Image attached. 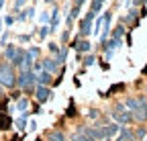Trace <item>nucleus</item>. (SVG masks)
I'll list each match as a JSON object with an SVG mask.
<instances>
[{
	"label": "nucleus",
	"instance_id": "f3484780",
	"mask_svg": "<svg viewBox=\"0 0 147 141\" xmlns=\"http://www.w3.org/2000/svg\"><path fill=\"white\" fill-rule=\"evenodd\" d=\"M47 51H49V55H51V57H57V55H59V51H61V45H59V43H55V41H51V43H47Z\"/></svg>",
	"mask_w": 147,
	"mask_h": 141
},
{
	"label": "nucleus",
	"instance_id": "dca6fc26",
	"mask_svg": "<svg viewBox=\"0 0 147 141\" xmlns=\"http://www.w3.org/2000/svg\"><path fill=\"white\" fill-rule=\"evenodd\" d=\"M12 127V119L8 115H0V131H8Z\"/></svg>",
	"mask_w": 147,
	"mask_h": 141
},
{
	"label": "nucleus",
	"instance_id": "f257e3e1",
	"mask_svg": "<svg viewBox=\"0 0 147 141\" xmlns=\"http://www.w3.org/2000/svg\"><path fill=\"white\" fill-rule=\"evenodd\" d=\"M0 86L14 88L16 86V69L8 61H0Z\"/></svg>",
	"mask_w": 147,
	"mask_h": 141
},
{
	"label": "nucleus",
	"instance_id": "a211bd4d",
	"mask_svg": "<svg viewBox=\"0 0 147 141\" xmlns=\"http://www.w3.org/2000/svg\"><path fill=\"white\" fill-rule=\"evenodd\" d=\"M102 6H104V2H100V0H92V4H90V12H94V14L98 16V12L102 10Z\"/></svg>",
	"mask_w": 147,
	"mask_h": 141
},
{
	"label": "nucleus",
	"instance_id": "ddd939ff",
	"mask_svg": "<svg viewBox=\"0 0 147 141\" xmlns=\"http://www.w3.org/2000/svg\"><path fill=\"white\" fill-rule=\"evenodd\" d=\"M57 25H59V10L57 8H53L51 10V16H49V23H47V27L51 29V33L57 29Z\"/></svg>",
	"mask_w": 147,
	"mask_h": 141
},
{
	"label": "nucleus",
	"instance_id": "6e6552de",
	"mask_svg": "<svg viewBox=\"0 0 147 141\" xmlns=\"http://www.w3.org/2000/svg\"><path fill=\"white\" fill-rule=\"evenodd\" d=\"M16 53H18V45H14V43H6V47H4V61H12L14 57H16Z\"/></svg>",
	"mask_w": 147,
	"mask_h": 141
},
{
	"label": "nucleus",
	"instance_id": "473e14b6",
	"mask_svg": "<svg viewBox=\"0 0 147 141\" xmlns=\"http://www.w3.org/2000/svg\"><path fill=\"white\" fill-rule=\"evenodd\" d=\"M67 39H69V29L61 33V41H67Z\"/></svg>",
	"mask_w": 147,
	"mask_h": 141
},
{
	"label": "nucleus",
	"instance_id": "aec40b11",
	"mask_svg": "<svg viewBox=\"0 0 147 141\" xmlns=\"http://www.w3.org/2000/svg\"><path fill=\"white\" fill-rule=\"evenodd\" d=\"M65 57H67V47H61V51H59V55L55 57V59L59 61V65H63V63H65Z\"/></svg>",
	"mask_w": 147,
	"mask_h": 141
},
{
	"label": "nucleus",
	"instance_id": "72a5a7b5",
	"mask_svg": "<svg viewBox=\"0 0 147 141\" xmlns=\"http://www.w3.org/2000/svg\"><path fill=\"white\" fill-rule=\"evenodd\" d=\"M10 98H12V100H18V98H21V90H16V92H12V94H10Z\"/></svg>",
	"mask_w": 147,
	"mask_h": 141
},
{
	"label": "nucleus",
	"instance_id": "412c9836",
	"mask_svg": "<svg viewBox=\"0 0 147 141\" xmlns=\"http://www.w3.org/2000/svg\"><path fill=\"white\" fill-rule=\"evenodd\" d=\"M37 33H39V37H41V39H47V37H49V33H51V29H49L47 25H43V27H41L39 31H37Z\"/></svg>",
	"mask_w": 147,
	"mask_h": 141
},
{
	"label": "nucleus",
	"instance_id": "a878e982",
	"mask_svg": "<svg viewBox=\"0 0 147 141\" xmlns=\"http://www.w3.org/2000/svg\"><path fill=\"white\" fill-rule=\"evenodd\" d=\"M135 133V139H141V137H145L147 135V129L145 127H141V129H137V131H133Z\"/></svg>",
	"mask_w": 147,
	"mask_h": 141
},
{
	"label": "nucleus",
	"instance_id": "c03bdc74",
	"mask_svg": "<svg viewBox=\"0 0 147 141\" xmlns=\"http://www.w3.org/2000/svg\"><path fill=\"white\" fill-rule=\"evenodd\" d=\"M125 2H129V0H125Z\"/></svg>",
	"mask_w": 147,
	"mask_h": 141
},
{
	"label": "nucleus",
	"instance_id": "58836bf2",
	"mask_svg": "<svg viewBox=\"0 0 147 141\" xmlns=\"http://www.w3.org/2000/svg\"><path fill=\"white\" fill-rule=\"evenodd\" d=\"M115 141H123V139H121V137H117V139H115Z\"/></svg>",
	"mask_w": 147,
	"mask_h": 141
},
{
	"label": "nucleus",
	"instance_id": "9d476101",
	"mask_svg": "<svg viewBox=\"0 0 147 141\" xmlns=\"http://www.w3.org/2000/svg\"><path fill=\"white\" fill-rule=\"evenodd\" d=\"M125 33H127V27L121 23V25H117L115 29H110V39H117V41H123V37H125Z\"/></svg>",
	"mask_w": 147,
	"mask_h": 141
},
{
	"label": "nucleus",
	"instance_id": "2eb2a0df",
	"mask_svg": "<svg viewBox=\"0 0 147 141\" xmlns=\"http://www.w3.org/2000/svg\"><path fill=\"white\" fill-rule=\"evenodd\" d=\"M29 100L25 98V96H21V98H18L16 100V111H21V115H25V117H29Z\"/></svg>",
	"mask_w": 147,
	"mask_h": 141
},
{
	"label": "nucleus",
	"instance_id": "9b49d317",
	"mask_svg": "<svg viewBox=\"0 0 147 141\" xmlns=\"http://www.w3.org/2000/svg\"><path fill=\"white\" fill-rule=\"evenodd\" d=\"M47 141H67V135L59 129H51L47 133Z\"/></svg>",
	"mask_w": 147,
	"mask_h": 141
},
{
	"label": "nucleus",
	"instance_id": "7ed1b4c3",
	"mask_svg": "<svg viewBox=\"0 0 147 141\" xmlns=\"http://www.w3.org/2000/svg\"><path fill=\"white\" fill-rule=\"evenodd\" d=\"M16 86L18 90H35L37 86V74L33 69H23L16 74Z\"/></svg>",
	"mask_w": 147,
	"mask_h": 141
},
{
	"label": "nucleus",
	"instance_id": "2f4dec72",
	"mask_svg": "<svg viewBox=\"0 0 147 141\" xmlns=\"http://www.w3.org/2000/svg\"><path fill=\"white\" fill-rule=\"evenodd\" d=\"M41 23H49V12H43L41 14Z\"/></svg>",
	"mask_w": 147,
	"mask_h": 141
},
{
	"label": "nucleus",
	"instance_id": "4be33fe9",
	"mask_svg": "<svg viewBox=\"0 0 147 141\" xmlns=\"http://www.w3.org/2000/svg\"><path fill=\"white\" fill-rule=\"evenodd\" d=\"M27 2H29V0H14V10H16V12L23 10V8L27 6Z\"/></svg>",
	"mask_w": 147,
	"mask_h": 141
},
{
	"label": "nucleus",
	"instance_id": "5701e85b",
	"mask_svg": "<svg viewBox=\"0 0 147 141\" xmlns=\"http://www.w3.org/2000/svg\"><path fill=\"white\" fill-rule=\"evenodd\" d=\"M2 23H4L6 27H12V25L16 23V19H14V16H12V14H6V16H4V19H2Z\"/></svg>",
	"mask_w": 147,
	"mask_h": 141
},
{
	"label": "nucleus",
	"instance_id": "bb28decb",
	"mask_svg": "<svg viewBox=\"0 0 147 141\" xmlns=\"http://www.w3.org/2000/svg\"><path fill=\"white\" fill-rule=\"evenodd\" d=\"M147 4V0H133V8H143Z\"/></svg>",
	"mask_w": 147,
	"mask_h": 141
},
{
	"label": "nucleus",
	"instance_id": "a19ab883",
	"mask_svg": "<svg viewBox=\"0 0 147 141\" xmlns=\"http://www.w3.org/2000/svg\"><path fill=\"white\" fill-rule=\"evenodd\" d=\"M45 2H47V4H49V2H51V0H45Z\"/></svg>",
	"mask_w": 147,
	"mask_h": 141
},
{
	"label": "nucleus",
	"instance_id": "20e7f679",
	"mask_svg": "<svg viewBox=\"0 0 147 141\" xmlns=\"http://www.w3.org/2000/svg\"><path fill=\"white\" fill-rule=\"evenodd\" d=\"M35 98L39 104L47 102L49 98H53V92H51V88L49 86H35Z\"/></svg>",
	"mask_w": 147,
	"mask_h": 141
},
{
	"label": "nucleus",
	"instance_id": "37998d69",
	"mask_svg": "<svg viewBox=\"0 0 147 141\" xmlns=\"http://www.w3.org/2000/svg\"><path fill=\"white\" fill-rule=\"evenodd\" d=\"M100 2H106V0H100Z\"/></svg>",
	"mask_w": 147,
	"mask_h": 141
},
{
	"label": "nucleus",
	"instance_id": "c85d7f7f",
	"mask_svg": "<svg viewBox=\"0 0 147 141\" xmlns=\"http://www.w3.org/2000/svg\"><path fill=\"white\" fill-rule=\"evenodd\" d=\"M25 10H27V16H29V19H31V16H35V6H27Z\"/></svg>",
	"mask_w": 147,
	"mask_h": 141
},
{
	"label": "nucleus",
	"instance_id": "4468645a",
	"mask_svg": "<svg viewBox=\"0 0 147 141\" xmlns=\"http://www.w3.org/2000/svg\"><path fill=\"white\" fill-rule=\"evenodd\" d=\"M117 137H121L123 141H131V139H135V133H133L131 127H121V131H119Z\"/></svg>",
	"mask_w": 147,
	"mask_h": 141
},
{
	"label": "nucleus",
	"instance_id": "ea45409f",
	"mask_svg": "<svg viewBox=\"0 0 147 141\" xmlns=\"http://www.w3.org/2000/svg\"><path fill=\"white\" fill-rule=\"evenodd\" d=\"M0 29H2V19H0Z\"/></svg>",
	"mask_w": 147,
	"mask_h": 141
},
{
	"label": "nucleus",
	"instance_id": "39448f33",
	"mask_svg": "<svg viewBox=\"0 0 147 141\" xmlns=\"http://www.w3.org/2000/svg\"><path fill=\"white\" fill-rule=\"evenodd\" d=\"M41 65H43L45 72H49L51 76H55V74L59 72V67H61V65H59V61L55 59V57H51V55H49V57H45V59H41Z\"/></svg>",
	"mask_w": 147,
	"mask_h": 141
},
{
	"label": "nucleus",
	"instance_id": "f704fd0d",
	"mask_svg": "<svg viewBox=\"0 0 147 141\" xmlns=\"http://www.w3.org/2000/svg\"><path fill=\"white\" fill-rule=\"evenodd\" d=\"M35 129H37V123L31 121V123H29V131H35Z\"/></svg>",
	"mask_w": 147,
	"mask_h": 141
},
{
	"label": "nucleus",
	"instance_id": "79ce46f5",
	"mask_svg": "<svg viewBox=\"0 0 147 141\" xmlns=\"http://www.w3.org/2000/svg\"><path fill=\"white\" fill-rule=\"evenodd\" d=\"M115 2H121V0H115Z\"/></svg>",
	"mask_w": 147,
	"mask_h": 141
},
{
	"label": "nucleus",
	"instance_id": "e433bc0d",
	"mask_svg": "<svg viewBox=\"0 0 147 141\" xmlns=\"http://www.w3.org/2000/svg\"><path fill=\"white\" fill-rule=\"evenodd\" d=\"M2 6H4V0H0V10H2Z\"/></svg>",
	"mask_w": 147,
	"mask_h": 141
},
{
	"label": "nucleus",
	"instance_id": "423d86ee",
	"mask_svg": "<svg viewBox=\"0 0 147 141\" xmlns=\"http://www.w3.org/2000/svg\"><path fill=\"white\" fill-rule=\"evenodd\" d=\"M121 23L123 25H137L139 23V8H129V12L123 16V19H121Z\"/></svg>",
	"mask_w": 147,
	"mask_h": 141
},
{
	"label": "nucleus",
	"instance_id": "a18cd8bd",
	"mask_svg": "<svg viewBox=\"0 0 147 141\" xmlns=\"http://www.w3.org/2000/svg\"><path fill=\"white\" fill-rule=\"evenodd\" d=\"M71 141H76V139H71Z\"/></svg>",
	"mask_w": 147,
	"mask_h": 141
},
{
	"label": "nucleus",
	"instance_id": "1a4fd4ad",
	"mask_svg": "<svg viewBox=\"0 0 147 141\" xmlns=\"http://www.w3.org/2000/svg\"><path fill=\"white\" fill-rule=\"evenodd\" d=\"M102 129H104V137H106V139H110V137L119 135L121 125H117V123H106V125H102Z\"/></svg>",
	"mask_w": 147,
	"mask_h": 141
},
{
	"label": "nucleus",
	"instance_id": "f03ea898",
	"mask_svg": "<svg viewBox=\"0 0 147 141\" xmlns=\"http://www.w3.org/2000/svg\"><path fill=\"white\" fill-rule=\"evenodd\" d=\"M110 117H113V121L117 123V125H121V127H127L129 123H133V115L127 111V107H125L123 102H117L115 107H113Z\"/></svg>",
	"mask_w": 147,
	"mask_h": 141
},
{
	"label": "nucleus",
	"instance_id": "b1692460",
	"mask_svg": "<svg viewBox=\"0 0 147 141\" xmlns=\"http://www.w3.org/2000/svg\"><path fill=\"white\" fill-rule=\"evenodd\" d=\"M14 19H16V23H23V21H27V19H29V16H27V10H18V14L14 16Z\"/></svg>",
	"mask_w": 147,
	"mask_h": 141
},
{
	"label": "nucleus",
	"instance_id": "4c0bfd02",
	"mask_svg": "<svg viewBox=\"0 0 147 141\" xmlns=\"http://www.w3.org/2000/svg\"><path fill=\"white\" fill-rule=\"evenodd\" d=\"M4 96V92H2V86H0V98H2Z\"/></svg>",
	"mask_w": 147,
	"mask_h": 141
},
{
	"label": "nucleus",
	"instance_id": "cd10ccee",
	"mask_svg": "<svg viewBox=\"0 0 147 141\" xmlns=\"http://www.w3.org/2000/svg\"><path fill=\"white\" fill-rule=\"evenodd\" d=\"M31 37H33V35H21V37H18V43H29Z\"/></svg>",
	"mask_w": 147,
	"mask_h": 141
},
{
	"label": "nucleus",
	"instance_id": "7c9ffc66",
	"mask_svg": "<svg viewBox=\"0 0 147 141\" xmlns=\"http://www.w3.org/2000/svg\"><path fill=\"white\" fill-rule=\"evenodd\" d=\"M98 115H100V113H98V111H94V109H92V111L88 113V117H90V119H96Z\"/></svg>",
	"mask_w": 147,
	"mask_h": 141
},
{
	"label": "nucleus",
	"instance_id": "c9c22d12",
	"mask_svg": "<svg viewBox=\"0 0 147 141\" xmlns=\"http://www.w3.org/2000/svg\"><path fill=\"white\" fill-rule=\"evenodd\" d=\"M6 39H8V31H4V35H2V45H6Z\"/></svg>",
	"mask_w": 147,
	"mask_h": 141
},
{
	"label": "nucleus",
	"instance_id": "c756f323",
	"mask_svg": "<svg viewBox=\"0 0 147 141\" xmlns=\"http://www.w3.org/2000/svg\"><path fill=\"white\" fill-rule=\"evenodd\" d=\"M113 55H115V51H110V49L104 51V57H106V59H113Z\"/></svg>",
	"mask_w": 147,
	"mask_h": 141
},
{
	"label": "nucleus",
	"instance_id": "f8f14e48",
	"mask_svg": "<svg viewBox=\"0 0 147 141\" xmlns=\"http://www.w3.org/2000/svg\"><path fill=\"white\" fill-rule=\"evenodd\" d=\"M51 74L49 72H45V69H41L39 74H37V86H49L51 84Z\"/></svg>",
	"mask_w": 147,
	"mask_h": 141
},
{
	"label": "nucleus",
	"instance_id": "6ab92c4d",
	"mask_svg": "<svg viewBox=\"0 0 147 141\" xmlns=\"http://www.w3.org/2000/svg\"><path fill=\"white\" fill-rule=\"evenodd\" d=\"M27 125H29V121H27V117H25V115H21V117L16 119V129H18V131H25V129H27Z\"/></svg>",
	"mask_w": 147,
	"mask_h": 141
},
{
	"label": "nucleus",
	"instance_id": "393cba45",
	"mask_svg": "<svg viewBox=\"0 0 147 141\" xmlns=\"http://www.w3.org/2000/svg\"><path fill=\"white\" fill-rule=\"evenodd\" d=\"M94 61H96V57H94V55H92V53H86V57H84V65H86V67H88V65H92Z\"/></svg>",
	"mask_w": 147,
	"mask_h": 141
},
{
	"label": "nucleus",
	"instance_id": "0eeeda50",
	"mask_svg": "<svg viewBox=\"0 0 147 141\" xmlns=\"http://www.w3.org/2000/svg\"><path fill=\"white\" fill-rule=\"evenodd\" d=\"M71 45L76 47V49L80 51V53H90V51H92V43H90L88 39H80V37H78L76 41L71 43Z\"/></svg>",
	"mask_w": 147,
	"mask_h": 141
}]
</instances>
